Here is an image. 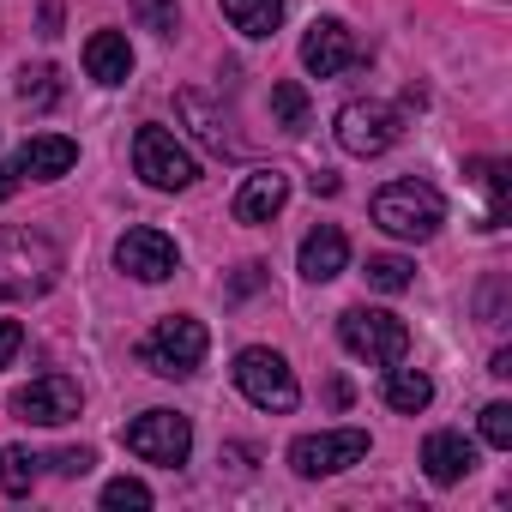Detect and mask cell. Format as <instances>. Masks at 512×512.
<instances>
[{
	"instance_id": "22",
	"label": "cell",
	"mask_w": 512,
	"mask_h": 512,
	"mask_svg": "<svg viewBox=\"0 0 512 512\" xmlns=\"http://www.w3.org/2000/svg\"><path fill=\"white\" fill-rule=\"evenodd\" d=\"M272 115H278V127H284V133H302V127H308V91H302L296 79L272 85Z\"/></svg>"
},
{
	"instance_id": "26",
	"label": "cell",
	"mask_w": 512,
	"mask_h": 512,
	"mask_svg": "<svg viewBox=\"0 0 512 512\" xmlns=\"http://www.w3.org/2000/svg\"><path fill=\"white\" fill-rule=\"evenodd\" d=\"M133 19H139V25H151L157 37H175V31H181L175 0H133Z\"/></svg>"
},
{
	"instance_id": "11",
	"label": "cell",
	"mask_w": 512,
	"mask_h": 512,
	"mask_svg": "<svg viewBox=\"0 0 512 512\" xmlns=\"http://www.w3.org/2000/svg\"><path fill=\"white\" fill-rule=\"evenodd\" d=\"M13 410H19L25 422H37V428H61V422H73V416L85 410V392H79V380H67V374H43V380H31V386L13 392Z\"/></svg>"
},
{
	"instance_id": "20",
	"label": "cell",
	"mask_w": 512,
	"mask_h": 512,
	"mask_svg": "<svg viewBox=\"0 0 512 512\" xmlns=\"http://www.w3.org/2000/svg\"><path fill=\"white\" fill-rule=\"evenodd\" d=\"M464 175H470V181L488 193V217H482V229H500V217H506V163H494V157H476Z\"/></svg>"
},
{
	"instance_id": "12",
	"label": "cell",
	"mask_w": 512,
	"mask_h": 512,
	"mask_svg": "<svg viewBox=\"0 0 512 512\" xmlns=\"http://www.w3.org/2000/svg\"><path fill=\"white\" fill-rule=\"evenodd\" d=\"M362 61V49H356V37L338 25V19H320L308 37H302V67L314 73V79H338V73H350Z\"/></svg>"
},
{
	"instance_id": "4",
	"label": "cell",
	"mask_w": 512,
	"mask_h": 512,
	"mask_svg": "<svg viewBox=\"0 0 512 512\" xmlns=\"http://www.w3.org/2000/svg\"><path fill=\"white\" fill-rule=\"evenodd\" d=\"M205 350H211L205 326L187 320V314H169V320H157L151 338L139 344V362H145L151 374H163V380H187V374L205 362Z\"/></svg>"
},
{
	"instance_id": "29",
	"label": "cell",
	"mask_w": 512,
	"mask_h": 512,
	"mask_svg": "<svg viewBox=\"0 0 512 512\" xmlns=\"http://www.w3.org/2000/svg\"><path fill=\"white\" fill-rule=\"evenodd\" d=\"M49 464H55L61 476H85V470H91V452H85V446H79V452H55Z\"/></svg>"
},
{
	"instance_id": "27",
	"label": "cell",
	"mask_w": 512,
	"mask_h": 512,
	"mask_svg": "<svg viewBox=\"0 0 512 512\" xmlns=\"http://www.w3.org/2000/svg\"><path fill=\"white\" fill-rule=\"evenodd\" d=\"M482 440L500 446V452L512 446V404H488V410H482Z\"/></svg>"
},
{
	"instance_id": "25",
	"label": "cell",
	"mask_w": 512,
	"mask_h": 512,
	"mask_svg": "<svg viewBox=\"0 0 512 512\" xmlns=\"http://www.w3.org/2000/svg\"><path fill=\"white\" fill-rule=\"evenodd\" d=\"M103 506H109V512H145V506H151V488H145L139 476H115V482L103 488Z\"/></svg>"
},
{
	"instance_id": "18",
	"label": "cell",
	"mask_w": 512,
	"mask_h": 512,
	"mask_svg": "<svg viewBox=\"0 0 512 512\" xmlns=\"http://www.w3.org/2000/svg\"><path fill=\"white\" fill-rule=\"evenodd\" d=\"M386 404L392 410H404V416H416V410H428L434 404V380L422 374V368H386Z\"/></svg>"
},
{
	"instance_id": "5",
	"label": "cell",
	"mask_w": 512,
	"mask_h": 512,
	"mask_svg": "<svg viewBox=\"0 0 512 512\" xmlns=\"http://www.w3.org/2000/svg\"><path fill=\"white\" fill-rule=\"evenodd\" d=\"M235 386H241V398H247L253 410H272V416H284V410L302 404V386H296L290 362H284L278 350H260V344L235 356Z\"/></svg>"
},
{
	"instance_id": "24",
	"label": "cell",
	"mask_w": 512,
	"mask_h": 512,
	"mask_svg": "<svg viewBox=\"0 0 512 512\" xmlns=\"http://www.w3.org/2000/svg\"><path fill=\"white\" fill-rule=\"evenodd\" d=\"M55 97H61L55 67H25V73H19V103H25V109H49Z\"/></svg>"
},
{
	"instance_id": "30",
	"label": "cell",
	"mask_w": 512,
	"mask_h": 512,
	"mask_svg": "<svg viewBox=\"0 0 512 512\" xmlns=\"http://www.w3.org/2000/svg\"><path fill=\"white\" fill-rule=\"evenodd\" d=\"M19 193V169H0V205H7Z\"/></svg>"
},
{
	"instance_id": "16",
	"label": "cell",
	"mask_w": 512,
	"mask_h": 512,
	"mask_svg": "<svg viewBox=\"0 0 512 512\" xmlns=\"http://www.w3.org/2000/svg\"><path fill=\"white\" fill-rule=\"evenodd\" d=\"M79 163V145L73 139H61V133H37V139H25L19 145V175H31V181H61L67 169Z\"/></svg>"
},
{
	"instance_id": "8",
	"label": "cell",
	"mask_w": 512,
	"mask_h": 512,
	"mask_svg": "<svg viewBox=\"0 0 512 512\" xmlns=\"http://www.w3.org/2000/svg\"><path fill=\"white\" fill-rule=\"evenodd\" d=\"M398 109L392 103H344L338 109V145L350 151V157H380V151H392L398 145Z\"/></svg>"
},
{
	"instance_id": "10",
	"label": "cell",
	"mask_w": 512,
	"mask_h": 512,
	"mask_svg": "<svg viewBox=\"0 0 512 512\" xmlns=\"http://www.w3.org/2000/svg\"><path fill=\"white\" fill-rule=\"evenodd\" d=\"M115 266H121L127 278H139V284H163V278H175L181 253H175V241H169L163 229L139 223V229H127V235L115 241Z\"/></svg>"
},
{
	"instance_id": "14",
	"label": "cell",
	"mask_w": 512,
	"mask_h": 512,
	"mask_svg": "<svg viewBox=\"0 0 512 512\" xmlns=\"http://www.w3.org/2000/svg\"><path fill=\"white\" fill-rule=\"evenodd\" d=\"M422 470H428V482L452 488V482H464V476L476 470V446H470L464 434L440 428V434H428V440H422Z\"/></svg>"
},
{
	"instance_id": "21",
	"label": "cell",
	"mask_w": 512,
	"mask_h": 512,
	"mask_svg": "<svg viewBox=\"0 0 512 512\" xmlns=\"http://www.w3.org/2000/svg\"><path fill=\"white\" fill-rule=\"evenodd\" d=\"M37 452H25V446H0V488L7 494H31V482H37Z\"/></svg>"
},
{
	"instance_id": "13",
	"label": "cell",
	"mask_w": 512,
	"mask_h": 512,
	"mask_svg": "<svg viewBox=\"0 0 512 512\" xmlns=\"http://www.w3.org/2000/svg\"><path fill=\"white\" fill-rule=\"evenodd\" d=\"M284 205H290V175L284 169H260V175H247L241 193H235V223H272Z\"/></svg>"
},
{
	"instance_id": "9",
	"label": "cell",
	"mask_w": 512,
	"mask_h": 512,
	"mask_svg": "<svg viewBox=\"0 0 512 512\" xmlns=\"http://www.w3.org/2000/svg\"><path fill=\"white\" fill-rule=\"evenodd\" d=\"M362 458H368V434L362 428H326V434H302L290 446L296 476H338V470H350Z\"/></svg>"
},
{
	"instance_id": "3",
	"label": "cell",
	"mask_w": 512,
	"mask_h": 512,
	"mask_svg": "<svg viewBox=\"0 0 512 512\" xmlns=\"http://www.w3.org/2000/svg\"><path fill=\"white\" fill-rule=\"evenodd\" d=\"M338 344H344L356 362L392 368V362H404V350H410V326H404L398 314H386V308H350V314L338 320Z\"/></svg>"
},
{
	"instance_id": "19",
	"label": "cell",
	"mask_w": 512,
	"mask_h": 512,
	"mask_svg": "<svg viewBox=\"0 0 512 512\" xmlns=\"http://www.w3.org/2000/svg\"><path fill=\"white\" fill-rule=\"evenodd\" d=\"M223 19L241 37H272L284 25V0H223Z\"/></svg>"
},
{
	"instance_id": "7",
	"label": "cell",
	"mask_w": 512,
	"mask_h": 512,
	"mask_svg": "<svg viewBox=\"0 0 512 512\" xmlns=\"http://www.w3.org/2000/svg\"><path fill=\"white\" fill-rule=\"evenodd\" d=\"M127 452L133 458H145V464H163V470H175V464H187V452H193V422L187 416H175V410H145V416H133L127 422Z\"/></svg>"
},
{
	"instance_id": "17",
	"label": "cell",
	"mask_w": 512,
	"mask_h": 512,
	"mask_svg": "<svg viewBox=\"0 0 512 512\" xmlns=\"http://www.w3.org/2000/svg\"><path fill=\"white\" fill-rule=\"evenodd\" d=\"M85 73H91L97 85H127V73H133L127 37H121V31H97V37L85 43Z\"/></svg>"
},
{
	"instance_id": "1",
	"label": "cell",
	"mask_w": 512,
	"mask_h": 512,
	"mask_svg": "<svg viewBox=\"0 0 512 512\" xmlns=\"http://www.w3.org/2000/svg\"><path fill=\"white\" fill-rule=\"evenodd\" d=\"M61 278V247L31 229V223H7L0 229V302H37L49 296Z\"/></svg>"
},
{
	"instance_id": "28",
	"label": "cell",
	"mask_w": 512,
	"mask_h": 512,
	"mask_svg": "<svg viewBox=\"0 0 512 512\" xmlns=\"http://www.w3.org/2000/svg\"><path fill=\"white\" fill-rule=\"evenodd\" d=\"M19 350H25V332H19L13 320H0V368H7V362H13Z\"/></svg>"
},
{
	"instance_id": "23",
	"label": "cell",
	"mask_w": 512,
	"mask_h": 512,
	"mask_svg": "<svg viewBox=\"0 0 512 512\" xmlns=\"http://www.w3.org/2000/svg\"><path fill=\"white\" fill-rule=\"evenodd\" d=\"M410 260H398V253H374V260H368V284L374 290H386V296H398V290H410Z\"/></svg>"
},
{
	"instance_id": "2",
	"label": "cell",
	"mask_w": 512,
	"mask_h": 512,
	"mask_svg": "<svg viewBox=\"0 0 512 512\" xmlns=\"http://www.w3.org/2000/svg\"><path fill=\"white\" fill-rule=\"evenodd\" d=\"M374 223L398 241H428L446 223V199L428 181H392V187L374 193Z\"/></svg>"
},
{
	"instance_id": "15",
	"label": "cell",
	"mask_w": 512,
	"mask_h": 512,
	"mask_svg": "<svg viewBox=\"0 0 512 512\" xmlns=\"http://www.w3.org/2000/svg\"><path fill=\"white\" fill-rule=\"evenodd\" d=\"M344 266H350V241H344L338 223H320V229L302 235V278L308 284H332Z\"/></svg>"
},
{
	"instance_id": "6",
	"label": "cell",
	"mask_w": 512,
	"mask_h": 512,
	"mask_svg": "<svg viewBox=\"0 0 512 512\" xmlns=\"http://www.w3.org/2000/svg\"><path fill=\"white\" fill-rule=\"evenodd\" d=\"M133 169H139L145 187H157V193H187V187L199 181L193 151H187L169 127H139V133H133Z\"/></svg>"
}]
</instances>
